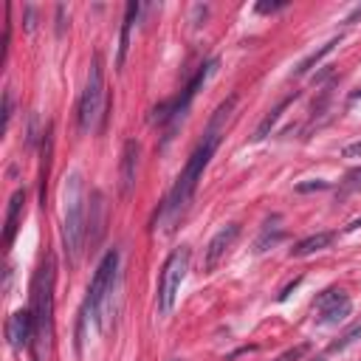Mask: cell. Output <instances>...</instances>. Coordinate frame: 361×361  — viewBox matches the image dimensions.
Listing matches in <instances>:
<instances>
[{
	"label": "cell",
	"mask_w": 361,
	"mask_h": 361,
	"mask_svg": "<svg viewBox=\"0 0 361 361\" xmlns=\"http://www.w3.org/2000/svg\"><path fill=\"white\" fill-rule=\"evenodd\" d=\"M235 105H237V96H229L218 110H214V116L209 119V127H206V133H203V141L195 147V153L189 156L186 167L181 170L178 181H175L172 192L167 195V200H164V206H161V212H159V218L164 221L167 229H172V226L178 223V218L186 212V206H189V200H192V195H195V189H198V184H200V178H203V170L209 167L214 150H218L221 133H223V127H226V121H229Z\"/></svg>",
	"instance_id": "cell-1"
},
{
	"label": "cell",
	"mask_w": 361,
	"mask_h": 361,
	"mask_svg": "<svg viewBox=\"0 0 361 361\" xmlns=\"http://www.w3.org/2000/svg\"><path fill=\"white\" fill-rule=\"evenodd\" d=\"M54 279H57V265L54 254H45L34 274L31 285V316H34V358L43 361L51 347L54 336Z\"/></svg>",
	"instance_id": "cell-2"
},
{
	"label": "cell",
	"mask_w": 361,
	"mask_h": 361,
	"mask_svg": "<svg viewBox=\"0 0 361 361\" xmlns=\"http://www.w3.org/2000/svg\"><path fill=\"white\" fill-rule=\"evenodd\" d=\"M88 198L82 172H68L62 181V246L71 263L80 260L88 235Z\"/></svg>",
	"instance_id": "cell-3"
},
{
	"label": "cell",
	"mask_w": 361,
	"mask_h": 361,
	"mask_svg": "<svg viewBox=\"0 0 361 361\" xmlns=\"http://www.w3.org/2000/svg\"><path fill=\"white\" fill-rule=\"evenodd\" d=\"M116 271H119V251L110 249L102 263L96 265V274L88 285V297H85V308H82V319L96 322L102 330L108 327V308H110V294L116 285Z\"/></svg>",
	"instance_id": "cell-4"
},
{
	"label": "cell",
	"mask_w": 361,
	"mask_h": 361,
	"mask_svg": "<svg viewBox=\"0 0 361 361\" xmlns=\"http://www.w3.org/2000/svg\"><path fill=\"white\" fill-rule=\"evenodd\" d=\"M218 59H209L206 65H200L198 71H195V77L184 85V91H181V96L175 99V102H170V105H161V108H156V116H153V121H159V124H167V133H172L181 121H184V116H186V110H189V105H192V99L198 96V91L206 85V80L218 71Z\"/></svg>",
	"instance_id": "cell-5"
},
{
	"label": "cell",
	"mask_w": 361,
	"mask_h": 361,
	"mask_svg": "<svg viewBox=\"0 0 361 361\" xmlns=\"http://www.w3.org/2000/svg\"><path fill=\"white\" fill-rule=\"evenodd\" d=\"M105 74H102V57L94 54L91 71H88V82L80 99V130L94 133L99 127V119L105 116Z\"/></svg>",
	"instance_id": "cell-6"
},
{
	"label": "cell",
	"mask_w": 361,
	"mask_h": 361,
	"mask_svg": "<svg viewBox=\"0 0 361 361\" xmlns=\"http://www.w3.org/2000/svg\"><path fill=\"white\" fill-rule=\"evenodd\" d=\"M186 271H189V249L181 246L167 257V263L161 268V277H159V311L164 316L172 314V308H175V300H178V291H181V282H184Z\"/></svg>",
	"instance_id": "cell-7"
},
{
	"label": "cell",
	"mask_w": 361,
	"mask_h": 361,
	"mask_svg": "<svg viewBox=\"0 0 361 361\" xmlns=\"http://www.w3.org/2000/svg\"><path fill=\"white\" fill-rule=\"evenodd\" d=\"M314 311L319 314V319H316L319 325H339V322H344L350 316L353 305H350L344 291H339V288H327L325 294L316 297Z\"/></svg>",
	"instance_id": "cell-8"
},
{
	"label": "cell",
	"mask_w": 361,
	"mask_h": 361,
	"mask_svg": "<svg viewBox=\"0 0 361 361\" xmlns=\"http://www.w3.org/2000/svg\"><path fill=\"white\" fill-rule=\"evenodd\" d=\"M240 237V223H226L218 235H214L206 246V254H203V271H214L221 265V260L226 257V251L235 246V240Z\"/></svg>",
	"instance_id": "cell-9"
},
{
	"label": "cell",
	"mask_w": 361,
	"mask_h": 361,
	"mask_svg": "<svg viewBox=\"0 0 361 361\" xmlns=\"http://www.w3.org/2000/svg\"><path fill=\"white\" fill-rule=\"evenodd\" d=\"M6 339H9L12 350H23V347L34 344V316H31V311H15L9 316Z\"/></svg>",
	"instance_id": "cell-10"
},
{
	"label": "cell",
	"mask_w": 361,
	"mask_h": 361,
	"mask_svg": "<svg viewBox=\"0 0 361 361\" xmlns=\"http://www.w3.org/2000/svg\"><path fill=\"white\" fill-rule=\"evenodd\" d=\"M138 141L130 138L124 141V150H121V167H119V189H121V198H130L133 186H135V172H138Z\"/></svg>",
	"instance_id": "cell-11"
},
{
	"label": "cell",
	"mask_w": 361,
	"mask_h": 361,
	"mask_svg": "<svg viewBox=\"0 0 361 361\" xmlns=\"http://www.w3.org/2000/svg\"><path fill=\"white\" fill-rule=\"evenodd\" d=\"M23 203H26V189H17L9 200V212H6V235H3V249L9 251L15 237H17V229H20V212H23Z\"/></svg>",
	"instance_id": "cell-12"
},
{
	"label": "cell",
	"mask_w": 361,
	"mask_h": 361,
	"mask_svg": "<svg viewBox=\"0 0 361 361\" xmlns=\"http://www.w3.org/2000/svg\"><path fill=\"white\" fill-rule=\"evenodd\" d=\"M333 240H336V235H333V232H316V235H311V237L300 240V243L291 249V257H311V254H316V251L330 249V243H333Z\"/></svg>",
	"instance_id": "cell-13"
},
{
	"label": "cell",
	"mask_w": 361,
	"mask_h": 361,
	"mask_svg": "<svg viewBox=\"0 0 361 361\" xmlns=\"http://www.w3.org/2000/svg\"><path fill=\"white\" fill-rule=\"evenodd\" d=\"M138 12H141V6H138V3H127V9H124V20H121V37H119V57H116V65H119V68H121V65H124V59H127V48H130V31H133V23H135Z\"/></svg>",
	"instance_id": "cell-14"
},
{
	"label": "cell",
	"mask_w": 361,
	"mask_h": 361,
	"mask_svg": "<svg viewBox=\"0 0 361 361\" xmlns=\"http://www.w3.org/2000/svg\"><path fill=\"white\" fill-rule=\"evenodd\" d=\"M297 96H300V94H288V96H285V99H282V102H279V105H277L274 110H268V116H265V119L260 121V127L254 130L251 141H263V138H268V135H271V130H274V124L279 121V116H282V113L288 110V105H291V102H294Z\"/></svg>",
	"instance_id": "cell-15"
},
{
	"label": "cell",
	"mask_w": 361,
	"mask_h": 361,
	"mask_svg": "<svg viewBox=\"0 0 361 361\" xmlns=\"http://www.w3.org/2000/svg\"><path fill=\"white\" fill-rule=\"evenodd\" d=\"M51 147H54V138H51V124L43 133V164H40V203L45 209V189H48V172H51Z\"/></svg>",
	"instance_id": "cell-16"
},
{
	"label": "cell",
	"mask_w": 361,
	"mask_h": 361,
	"mask_svg": "<svg viewBox=\"0 0 361 361\" xmlns=\"http://www.w3.org/2000/svg\"><path fill=\"white\" fill-rule=\"evenodd\" d=\"M279 223H282L279 214H271V218L265 221L263 235L257 237V249H254L257 254H260V251H265L268 246H274V243H279V240H282V235H285V232H282V226H279Z\"/></svg>",
	"instance_id": "cell-17"
},
{
	"label": "cell",
	"mask_w": 361,
	"mask_h": 361,
	"mask_svg": "<svg viewBox=\"0 0 361 361\" xmlns=\"http://www.w3.org/2000/svg\"><path fill=\"white\" fill-rule=\"evenodd\" d=\"M339 43H341V37H333V40H327L322 48H316L314 54H308V57H305V59L297 65V71H294V74H297V77H305L308 71H311L314 65H319V62H322V59H325V57H327V54H330V51H333Z\"/></svg>",
	"instance_id": "cell-18"
},
{
	"label": "cell",
	"mask_w": 361,
	"mask_h": 361,
	"mask_svg": "<svg viewBox=\"0 0 361 361\" xmlns=\"http://www.w3.org/2000/svg\"><path fill=\"white\" fill-rule=\"evenodd\" d=\"M358 339H361V322H355L350 330H344L341 339H336V341L327 347V353H341V350H347L350 344H355Z\"/></svg>",
	"instance_id": "cell-19"
},
{
	"label": "cell",
	"mask_w": 361,
	"mask_h": 361,
	"mask_svg": "<svg viewBox=\"0 0 361 361\" xmlns=\"http://www.w3.org/2000/svg\"><path fill=\"white\" fill-rule=\"evenodd\" d=\"M322 189H330V184H327V181H322V178H314V181H302V184H297V192H300V195L322 192Z\"/></svg>",
	"instance_id": "cell-20"
},
{
	"label": "cell",
	"mask_w": 361,
	"mask_h": 361,
	"mask_svg": "<svg viewBox=\"0 0 361 361\" xmlns=\"http://www.w3.org/2000/svg\"><path fill=\"white\" fill-rule=\"evenodd\" d=\"M311 350V344H300V347H294V350H288V353H282L277 361H300L305 353Z\"/></svg>",
	"instance_id": "cell-21"
},
{
	"label": "cell",
	"mask_w": 361,
	"mask_h": 361,
	"mask_svg": "<svg viewBox=\"0 0 361 361\" xmlns=\"http://www.w3.org/2000/svg\"><path fill=\"white\" fill-rule=\"evenodd\" d=\"M288 3L285 0H279V3H268V0H263V3H257L254 9H257V15H274V12H279V9H285Z\"/></svg>",
	"instance_id": "cell-22"
},
{
	"label": "cell",
	"mask_w": 361,
	"mask_h": 361,
	"mask_svg": "<svg viewBox=\"0 0 361 361\" xmlns=\"http://www.w3.org/2000/svg\"><path fill=\"white\" fill-rule=\"evenodd\" d=\"M9 121H12V91L3 94V130H9Z\"/></svg>",
	"instance_id": "cell-23"
},
{
	"label": "cell",
	"mask_w": 361,
	"mask_h": 361,
	"mask_svg": "<svg viewBox=\"0 0 361 361\" xmlns=\"http://www.w3.org/2000/svg\"><path fill=\"white\" fill-rule=\"evenodd\" d=\"M344 186H347V189L361 186V167H355V170H350V172L344 175Z\"/></svg>",
	"instance_id": "cell-24"
},
{
	"label": "cell",
	"mask_w": 361,
	"mask_h": 361,
	"mask_svg": "<svg viewBox=\"0 0 361 361\" xmlns=\"http://www.w3.org/2000/svg\"><path fill=\"white\" fill-rule=\"evenodd\" d=\"M341 156H344V159H361V141L347 144V147L341 150Z\"/></svg>",
	"instance_id": "cell-25"
},
{
	"label": "cell",
	"mask_w": 361,
	"mask_h": 361,
	"mask_svg": "<svg viewBox=\"0 0 361 361\" xmlns=\"http://www.w3.org/2000/svg\"><path fill=\"white\" fill-rule=\"evenodd\" d=\"M23 12H26V31H34V26H37V9L34 6H26Z\"/></svg>",
	"instance_id": "cell-26"
},
{
	"label": "cell",
	"mask_w": 361,
	"mask_h": 361,
	"mask_svg": "<svg viewBox=\"0 0 361 361\" xmlns=\"http://www.w3.org/2000/svg\"><path fill=\"white\" fill-rule=\"evenodd\" d=\"M300 282H302V277H297V279H294V282H291V285H288V288H285V291H282V294H279V302H285V300H288V297H291V291H294V288H297V285H300Z\"/></svg>",
	"instance_id": "cell-27"
},
{
	"label": "cell",
	"mask_w": 361,
	"mask_h": 361,
	"mask_svg": "<svg viewBox=\"0 0 361 361\" xmlns=\"http://www.w3.org/2000/svg\"><path fill=\"white\" fill-rule=\"evenodd\" d=\"M358 17H361V6H358V9H355V12H353V15H350V17H347V23H355V20H358Z\"/></svg>",
	"instance_id": "cell-28"
},
{
	"label": "cell",
	"mask_w": 361,
	"mask_h": 361,
	"mask_svg": "<svg viewBox=\"0 0 361 361\" xmlns=\"http://www.w3.org/2000/svg\"><path fill=\"white\" fill-rule=\"evenodd\" d=\"M350 99H353V102H361V91H355V94H350Z\"/></svg>",
	"instance_id": "cell-29"
}]
</instances>
